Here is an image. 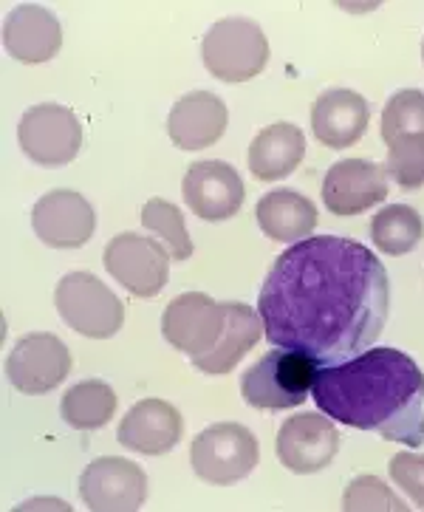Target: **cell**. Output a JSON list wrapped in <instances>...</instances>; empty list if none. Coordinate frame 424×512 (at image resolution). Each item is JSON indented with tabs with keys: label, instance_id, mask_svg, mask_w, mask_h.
Masks as SVG:
<instances>
[{
	"label": "cell",
	"instance_id": "obj_1",
	"mask_svg": "<svg viewBox=\"0 0 424 512\" xmlns=\"http://www.w3.org/2000/svg\"><path fill=\"white\" fill-rule=\"evenodd\" d=\"M391 312L388 269L368 247L311 235L275 258L258 295L269 343L340 365L374 346Z\"/></svg>",
	"mask_w": 424,
	"mask_h": 512
},
{
	"label": "cell",
	"instance_id": "obj_2",
	"mask_svg": "<svg viewBox=\"0 0 424 512\" xmlns=\"http://www.w3.org/2000/svg\"><path fill=\"white\" fill-rule=\"evenodd\" d=\"M311 397L320 413L345 428L408 447L424 445V371L399 348H368L320 368Z\"/></svg>",
	"mask_w": 424,
	"mask_h": 512
},
{
	"label": "cell",
	"instance_id": "obj_3",
	"mask_svg": "<svg viewBox=\"0 0 424 512\" xmlns=\"http://www.w3.org/2000/svg\"><path fill=\"white\" fill-rule=\"evenodd\" d=\"M323 365L300 351H266L241 377V394L258 411H289L309 399Z\"/></svg>",
	"mask_w": 424,
	"mask_h": 512
},
{
	"label": "cell",
	"instance_id": "obj_4",
	"mask_svg": "<svg viewBox=\"0 0 424 512\" xmlns=\"http://www.w3.org/2000/svg\"><path fill=\"white\" fill-rule=\"evenodd\" d=\"M201 60L221 83H249L269 63V40L255 20L224 17L204 34Z\"/></svg>",
	"mask_w": 424,
	"mask_h": 512
},
{
	"label": "cell",
	"instance_id": "obj_5",
	"mask_svg": "<svg viewBox=\"0 0 424 512\" xmlns=\"http://www.w3.org/2000/svg\"><path fill=\"white\" fill-rule=\"evenodd\" d=\"M261 459L255 433L238 422H221L201 430L190 445V464L196 476L215 487L244 481Z\"/></svg>",
	"mask_w": 424,
	"mask_h": 512
},
{
	"label": "cell",
	"instance_id": "obj_6",
	"mask_svg": "<svg viewBox=\"0 0 424 512\" xmlns=\"http://www.w3.org/2000/svg\"><path fill=\"white\" fill-rule=\"evenodd\" d=\"M54 303L68 329L91 340H108L125 323V306L91 272H71L54 289Z\"/></svg>",
	"mask_w": 424,
	"mask_h": 512
},
{
	"label": "cell",
	"instance_id": "obj_7",
	"mask_svg": "<svg viewBox=\"0 0 424 512\" xmlns=\"http://www.w3.org/2000/svg\"><path fill=\"white\" fill-rule=\"evenodd\" d=\"M17 139L23 153L40 167H63L77 159L82 148V125L71 108L57 105V102H43L29 108L20 128Z\"/></svg>",
	"mask_w": 424,
	"mask_h": 512
},
{
	"label": "cell",
	"instance_id": "obj_8",
	"mask_svg": "<svg viewBox=\"0 0 424 512\" xmlns=\"http://www.w3.org/2000/svg\"><path fill=\"white\" fill-rule=\"evenodd\" d=\"M105 269L133 298H156L170 278V255L147 235L122 232L105 247Z\"/></svg>",
	"mask_w": 424,
	"mask_h": 512
},
{
	"label": "cell",
	"instance_id": "obj_9",
	"mask_svg": "<svg viewBox=\"0 0 424 512\" xmlns=\"http://www.w3.org/2000/svg\"><path fill=\"white\" fill-rule=\"evenodd\" d=\"M227 326V306L215 303L210 295L184 292L167 303L162 314V334L170 346L187 354L190 360L204 357L218 346Z\"/></svg>",
	"mask_w": 424,
	"mask_h": 512
},
{
	"label": "cell",
	"instance_id": "obj_10",
	"mask_svg": "<svg viewBox=\"0 0 424 512\" xmlns=\"http://www.w3.org/2000/svg\"><path fill=\"white\" fill-rule=\"evenodd\" d=\"M71 374V351L49 331L26 334L6 357V377L20 394H49Z\"/></svg>",
	"mask_w": 424,
	"mask_h": 512
},
{
	"label": "cell",
	"instance_id": "obj_11",
	"mask_svg": "<svg viewBox=\"0 0 424 512\" xmlns=\"http://www.w3.org/2000/svg\"><path fill=\"white\" fill-rule=\"evenodd\" d=\"M340 453V433L331 416L297 413L278 430V459L297 476H311L326 470Z\"/></svg>",
	"mask_w": 424,
	"mask_h": 512
},
{
	"label": "cell",
	"instance_id": "obj_12",
	"mask_svg": "<svg viewBox=\"0 0 424 512\" xmlns=\"http://www.w3.org/2000/svg\"><path fill=\"white\" fill-rule=\"evenodd\" d=\"M80 496L88 510L133 512L145 504L147 476L139 464L105 456L85 467L80 479Z\"/></svg>",
	"mask_w": 424,
	"mask_h": 512
},
{
	"label": "cell",
	"instance_id": "obj_13",
	"mask_svg": "<svg viewBox=\"0 0 424 512\" xmlns=\"http://www.w3.org/2000/svg\"><path fill=\"white\" fill-rule=\"evenodd\" d=\"M181 196L201 221H227L244 207L246 187L235 167L210 159L187 167Z\"/></svg>",
	"mask_w": 424,
	"mask_h": 512
},
{
	"label": "cell",
	"instance_id": "obj_14",
	"mask_svg": "<svg viewBox=\"0 0 424 512\" xmlns=\"http://www.w3.org/2000/svg\"><path fill=\"white\" fill-rule=\"evenodd\" d=\"M32 227L49 247L77 249L91 241L97 215L77 190H51L32 207Z\"/></svg>",
	"mask_w": 424,
	"mask_h": 512
},
{
	"label": "cell",
	"instance_id": "obj_15",
	"mask_svg": "<svg viewBox=\"0 0 424 512\" xmlns=\"http://www.w3.org/2000/svg\"><path fill=\"white\" fill-rule=\"evenodd\" d=\"M388 193L385 167L368 159H343L328 167L323 179V201L334 215L368 213L388 199Z\"/></svg>",
	"mask_w": 424,
	"mask_h": 512
},
{
	"label": "cell",
	"instance_id": "obj_16",
	"mask_svg": "<svg viewBox=\"0 0 424 512\" xmlns=\"http://www.w3.org/2000/svg\"><path fill=\"white\" fill-rule=\"evenodd\" d=\"M181 433H184V419L176 405L164 399H142L119 422L116 439L133 453L164 456L179 445Z\"/></svg>",
	"mask_w": 424,
	"mask_h": 512
},
{
	"label": "cell",
	"instance_id": "obj_17",
	"mask_svg": "<svg viewBox=\"0 0 424 512\" xmlns=\"http://www.w3.org/2000/svg\"><path fill=\"white\" fill-rule=\"evenodd\" d=\"M3 46L20 63H49L63 49V26L46 6L23 3L3 20Z\"/></svg>",
	"mask_w": 424,
	"mask_h": 512
},
{
	"label": "cell",
	"instance_id": "obj_18",
	"mask_svg": "<svg viewBox=\"0 0 424 512\" xmlns=\"http://www.w3.org/2000/svg\"><path fill=\"white\" fill-rule=\"evenodd\" d=\"M371 108L362 94L348 88L323 91L311 108V131L320 145L334 150L351 148L368 131Z\"/></svg>",
	"mask_w": 424,
	"mask_h": 512
},
{
	"label": "cell",
	"instance_id": "obj_19",
	"mask_svg": "<svg viewBox=\"0 0 424 512\" xmlns=\"http://www.w3.org/2000/svg\"><path fill=\"white\" fill-rule=\"evenodd\" d=\"M229 111L221 97L212 91L184 94L167 116V133L181 150L212 148L227 133Z\"/></svg>",
	"mask_w": 424,
	"mask_h": 512
},
{
	"label": "cell",
	"instance_id": "obj_20",
	"mask_svg": "<svg viewBox=\"0 0 424 512\" xmlns=\"http://www.w3.org/2000/svg\"><path fill=\"white\" fill-rule=\"evenodd\" d=\"M306 156V136L297 125L275 122L249 145V170L261 182H278L294 173Z\"/></svg>",
	"mask_w": 424,
	"mask_h": 512
},
{
	"label": "cell",
	"instance_id": "obj_21",
	"mask_svg": "<svg viewBox=\"0 0 424 512\" xmlns=\"http://www.w3.org/2000/svg\"><path fill=\"white\" fill-rule=\"evenodd\" d=\"M255 215H258V227L263 235H269L280 244L306 241L320 221L317 207L297 190H269L258 201Z\"/></svg>",
	"mask_w": 424,
	"mask_h": 512
},
{
	"label": "cell",
	"instance_id": "obj_22",
	"mask_svg": "<svg viewBox=\"0 0 424 512\" xmlns=\"http://www.w3.org/2000/svg\"><path fill=\"white\" fill-rule=\"evenodd\" d=\"M224 306H227V326H224L218 346L207 351L204 357L193 360V368L201 374H210V377L229 374L244 360L246 351L258 346V340L263 337L261 314L252 306H246V303H224Z\"/></svg>",
	"mask_w": 424,
	"mask_h": 512
},
{
	"label": "cell",
	"instance_id": "obj_23",
	"mask_svg": "<svg viewBox=\"0 0 424 512\" xmlns=\"http://www.w3.org/2000/svg\"><path fill=\"white\" fill-rule=\"evenodd\" d=\"M60 413L74 430H97L116 413V391L102 380L77 382L63 394Z\"/></svg>",
	"mask_w": 424,
	"mask_h": 512
},
{
	"label": "cell",
	"instance_id": "obj_24",
	"mask_svg": "<svg viewBox=\"0 0 424 512\" xmlns=\"http://www.w3.org/2000/svg\"><path fill=\"white\" fill-rule=\"evenodd\" d=\"M424 218L410 204H391L371 218V238L385 255H408L419 247Z\"/></svg>",
	"mask_w": 424,
	"mask_h": 512
},
{
	"label": "cell",
	"instance_id": "obj_25",
	"mask_svg": "<svg viewBox=\"0 0 424 512\" xmlns=\"http://www.w3.org/2000/svg\"><path fill=\"white\" fill-rule=\"evenodd\" d=\"M142 227L162 238L164 244H167L170 258L187 261L193 255V238H190L187 224H184V215H181L176 204H170V201L164 199L147 201L145 207H142Z\"/></svg>",
	"mask_w": 424,
	"mask_h": 512
},
{
	"label": "cell",
	"instance_id": "obj_26",
	"mask_svg": "<svg viewBox=\"0 0 424 512\" xmlns=\"http://www.w3.org/2000/svg\"><path fill=\"white\" fill-rule=\"evenodd\" d=\"M424 133V91L405 88L396 91L382 111V142L391 145L399 136Z\"/></svg>",
	"mask_w": 424,
	"mask_h": 512
},
{
	"label": "cell",
	"instance_id": "obj_27",
	"mask_svg": "<svg viewBox=\"0 0 424 512\" xmlns=\"http://www.w3.org/2000/svg\"><path fill=\"white\" fill-rule=\"evenodd\" d=\"M385 173L402 190H419L424 184V133L399 136L388 145Z\"/></svg>",
	"mask_w": 424,
	"mask_h": 512
},
{
	"label": "cell",
	"instance_id": "obj_28",
	"mask_svg": "<svg viewBox=\"0 0 424 512\" xmlns=\"http://www.w3.org/2000/svg\"><path fill=\"white\" fill-rule=\"evenodd\" d=\"M345 512H405V501L376 476H357L343 493Z\"/></svg>",
	"mask_w": 424,
	"mask_h": 512
},
{
	"label": "cell",
	"instance_id": "obj_29",
	"mask_svg": "<svg viewBox=\"0 0 424 512\" xmlns=\"http://www.w3.org/2000/svg\"><path fill=\"white\" fill-rule=\"evenodd\" d=\"M391 479L416 507L424 510V456L396 453L391 459Z\"/></svg>",
	"mask_w": 424,
	"mask_h": 512
},
{
	"label": "cell",
	"instance_id": "obj_30",
	"mask_svg": "<svg viewBox=\"0 0 424 512\" xmlns=\"http://www.w3.org/2000/svg\"><path fill=\"white\" fill-rule=\"evenodd\" d=\"M422 60H424V43H422Z\"/></svg>",
	"mask_w": 424,
	"mask_h": 512
}]
</instances>
